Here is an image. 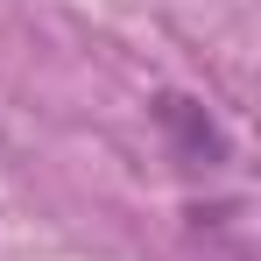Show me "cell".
<instances>
[{
	"label": "cell",
	"mask_w": 261,
	"mask_h": 261,
	"mask_svg": "<svg viewBox=\"0 0 261 261\" xmlns=\"http://www.w3.org/2000/svg\"><path fill=\"white\" fill-rule=\"evenodd\" d=\"M148 113H155V127H163V141H170V155L184 170H226L233 148H226V127L205 113V99H191V92H155Z\"/></svg>",
	"instance_id": "cell-1"
}]
</instances>
